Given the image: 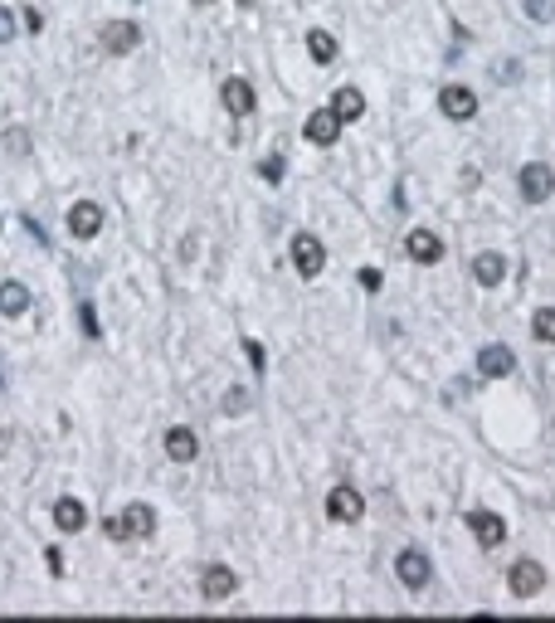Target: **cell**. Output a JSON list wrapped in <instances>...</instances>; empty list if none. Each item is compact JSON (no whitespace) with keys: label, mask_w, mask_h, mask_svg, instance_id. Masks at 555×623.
Returning <instances> with one entry per match:
<instances>
[{"label":"cell","mask_w":555,"mask_h":623,"mask_svg":"<svg viewBox=\"0 0 555 623\" xmlns=\"http://www.w3.org/2000/svg\"><path fill=\"white\" fill-rule=\"evenodd\" d=\"M151 531H157V512H151L147 502H132V506H122L117 516L102 522V536H108V541H141V536H151Z\"/></svg>","instance_id":"1"},{"label":"cell","mask_w":555,"mask_h":623,"mask_svg":"<svg viewBox=\"0 0 555 623\" xmlns=\"http://www.w3.org/2000/svg\"><path fill=\"white\" fill-rule=\"evenodd\" d=\"M395 575H399V585L405 589H424L429 579H434V560L424 555V550H399V560H395Z\"/></svg>","instance_id":"2"},{"label":"cell","mask_w":555,"mask_h":623,"mask_svg":"<svg viewBox=\"0 0 555 623\" xmlns=\"http://www.w3.org/2000/svg\"><path fill=\"white\" fill-rule=\"evenodd\" d=\"M551 190H555V175H551L546 161H527V166H521V200L541 205V200H551Z\"/></svg>","instance_id":"3"},{"label":"cell","mask_w":555,"mask_h":623,"mask_svg":"<svg viewBox=\"0 0 555 623\" xmlns=\"http://www.w3.org/2000/svg\"><path fill=\"white\" fill-rule=\"evenodd\" d=\"M507 585H511L517 599H536L541 585H546V570H541L536 560H517V565L507 570Z\"/></svg>","instance_id":"4"},{"label":"cell","mask_w":555,"mask_h":623,"mask_svg":"<svg viewBox=\"0 0 555 623\" xmlns=\"http://www.w3.org/2000/svg\"><path fill=\"white\" fill-rule=\"evenodd\" d=\"M468 531L478 536L482 550H497L502 541H507V522H502L497 512H468Z\"/></svg>","instance_id":"5"},{"label":"cell","mask_w":555,"mask_h":623,"mask_svg":"<svg viewBox=\"0 0 555 623\" xmlns=\"http://www.w3.org/2000/svg\"><path fill=\"white\" fill-rule=\"evenodd\" d=\"M302 137L312 142V147H332V142L342 137V117H336L332 108H317L312 117L302 122Z\"/></svg>","instance_id":"6"},{"label":"cell","mask_w":555,"mask_h":623,"mask_svg":"<svg viewBox=\"0 0 555 623\" xmlns=\"http://www.w3.org/2000/svg\"><path fill=\"white\" fill-rule=\"evenodd\" d=\"M322 263H326V248L317 244L312 234H297V239H293V268H297V273H302V278H317V273H322Z\"/></svg>","instance_id":"7"},{"label":"cell","mask_w":555,"mask_h":623,"mask_svg":"<svg viewBox=\"0 0 555 623\" xmlns=\"http://www.w3.org/2000/svg\"><path fill=\"white\" fill-rule=\"evenodd\" d=\"M361 512H366V497L356 487H332V497H326V516L332 522H361Z\"/></svg>","instance_id":"8"},{"label":"cell","mask_w":555,"mask_h":623,"mask_svg":"<svg viewBox=\"0 0 555 623\" xmlns=\"http://www.w3.org/2000/svg\"><path fill=\"white\" fill-rule=\"evenodd\" d=\"M438 112L454 122H468L472 112H478V98H472V88H462V83H448L444 93H438Z\"/></svg>","instance_id":"9"},{"label":"cell","mask_w":555,"mask_h":623,"mask_svg":"<svg viewBox=\"0 0 555 623\" xmlns=\"http://www.w3.org/2000/svg\"><path fill=\"white\" fill-rule=\"evenodd\" d=\"M478 370H482L487 380H502V376H511V370H517V356H511V346L492 341V346L478 351Z\"/></svg>","instance_id":"10"},{"label":"cell","mask_w":555,"mask_h":623,"mask_svg":"<svg viewBox=\"0 0 555 623\" xmlns=\"http://www.w3.org/2000/svg\"><path fill=\"white\" fill-rule=\"evenodd\" d=\"M141 39V29L132 25V20H112V25H102V49L108 54H132Z\"/></svg>","instance_id":"11"},{"label":"cell","mask_w":555,"mask_h":623,"mask_svg":"<svg viewBox=\"0 0 555 623\" xmlns=\"http://www.w3.org/2000/svg\"><path fill=\"white\" fill-rule=\"evenodd\" d=\"M166 458L171 463H195L200 458V439H195V429H185V424L166 429Z\"/></svg>","instance_id":"12"},{"label":"cell","mask_w":555,"mask_h":623,"mask_svg":"<svg viewBox=\"0 0 555 623\" xmlns=\"http://www.w3.org/2000/svg\"><path fill=\"white\" fill-rule=\"evenodd\" d=\"M405 248H409L414 263H438V258H444V239H438L434 230H409Z\"/></svg>","instance_id":"13"},{"label":"cell","mask_w":555,"mask_h":623,"mask_svg":"<svg viewBox=\"0 0 555 623\" xmlns=\"http://www.w3.org/2000/svg\"><path fill=\"white\" fill-rule=\"evenodd\" d=\"M98 230H102V205L78 200L74 210H68V234H74V239H92Z\"/></svg>","instance_id":"14"},{"label":"cell","mask_w":555,"mask_h":623,"mask_svg":"<svg viewBox=\"0 0 555 623\" xmlns=\"http://www.w3.org/2000/svg\"><path fill=\"white\" fill-rule=\"evenodd\" d=\"M200 589H205V599H229L234 589H239V575H234L229 565H210L200 575Z\"/></svg>","instance_id":"15"},{"label":"cell","mask_w":555,"mask_h":623,"mask_svg":"<svg viewBox=\"0 0 555 623\" xmlns=\"http://www.w3.org/2000/svg\"><path fill=\"white\" fill-rule=\"evenodd\" d=\"M54 526H59V531H84V526H88V506L78 502V497H59V502H54Z\"/></svg>","instance_id":"16"},{"label":"cell","mask_w":555,"mask_h":623,"mask_svg":"<svg viewBox=\"0 0 555 623\" xmlns=\"http://www.w3.org/2000/svg\"><path fill=\"white\" fill-rule=\"evenodd\" d=\"M224 108H229L234 117H249V112H253V88H249V78H224Z\"/></svg>","instance_id":"17"},{"label":"cell","mask_w":555,"mask_h":623,"mask_svg":"<svg viewBox=\"0 0 555 623\" xmlns=\"http://www.w3.org/2000/svg\"><path fill=\"white\" fill-rule=\"evenodd\" d=\"M472 278H478L482 287H497L502 278H507V258L502 254H478L472 258Z\"/></svg>","instance_id":"18"},{"label":"cell","mask_w":555,"mask_h":623,"mask_svg":"<svg viewBox=\"0 0 555 623\" xmlns=\"http://www.w3.org/2000/svg\"><path fill=\"white\" fill-rule=\"evenodd\" d=\"M332 112L342 117V127H346V122H356V117H366V98H361V88H336Z\"/></svg>","instance_id":"19"},{"label":"cell","mask_w":555,"mask_h":623,"mask_svg":"<svg viewBox=\"0 0 555 623\" xmlns=\"http://www.w3.org/2000/svg\"><path fill=\"white\" fill-rule=\"evenodd\" d=\"M29 307V287L25 283H0V317H20Z\"/></svg>","instance_id":"20"},{"label":"cell","mask_w":555,"mask_h":623,"mask_svg":"<svg viewBox=\"0 0 555 623\" xmlns=\"http://www.w3.org/2000/svg\"><path fill=\"white\" fill-rule=\"evenodd\" d=\"M307 54H312L317 64H332V59H336V39L326 35V29H312V35H307Z\"/></svg>","instance_id":"21"},{"label":"cell","mask_w":555,"mask_h":623,"mask_svg":"<svg viewBox=\"0 0 555 623\" xmlns=\"http://www.w3.org/2000/svg\"><path fill=\"white\" fill-rule=\"evenodd\" d=\"M531 336H536V341H555V307H541L536 317H531Z\"/></svg>","instance_id":"22"},{"label":"cell","mask_w":555,"mask_h":623,"mask_svg":"<svg viewBox=\"0 0 555 623\" xmlns=\"http://www.w3.org/2000/svg\"><path fill=\"white\" fill-rule=\"evenodd\" d=\"M244 409H249V390L234 385L229 394H224V414H244Z\"/></svg>","instance_id":"23"},{"label":"cell","mask_w":555,"mask_h":623,"mask_svg":"<svg viewBox=\"0 0 555 623\" xmlns=\"http://www.w3.org/2000/svg\"><path fill=\"white\" fill-rule=\"evenodd\" d=\"M283 171H287L283 156H269V161H259V175H263V181H283Z\"/></svg>","instance_id":"24"},{"label":"cell","mask_w":555,"mask_h":623,"mask_svg":"<svg viewBox=\"0 0 555 623\" xmlns=\"http://www.w3.org/2000/svg\"><path fill=\"white\" fill-rule=\"evenodd\" d=\"M492 74H497V83H511V78L521 74V64H517V59H511V64H507V59H502V64L492 69Z\"/></svg>","instance_id":"25"},{"label":"cell","mask_w":555,"mask_h":623,"mask_svg":"<svg viewBox=\"0 0 555 623\" xmlns=\"http://www.w3.org/2000/svg\"><path fill=\"white\" fill-rule=\"evenodd\" d=\"M380 283H385L380 268H361V287H366V293H380Z\"/></svg>","instance_id":"26"},{"label":"cell","mask_w":555,"mask_h":623,"mask_svg":"<svg viewBox=\"0 0 555 623\" xmlns=\"http://www.w3.org/2000/svg\"><path fill=\"white\" fill-rule=\"evenodd\" d=\"M5 39H15V15L0 5V44H5Z\"/></svg>","instance_id":"27"},{"label":"cell","mask_w":555,"mask_h":623,"mask_svg":"<svg viewBox=\"0 0 555 623\" xmlns=\"http://www.w3.org/2000/svg\"><path fill=\"white\" fill-rule=\"evenodd\" d=\"M244 351H249L253 370H263V366H269V356H263V346H259V341H244Z\"/></svg>","instance_id":"28"},{"label":"cell","mask_w":555,"mask_h":623,"mask_svg":"<svg viewBox=\"0 0 555 623\" xmlns=\"http://www.w3.org/2000/svg\"><path fill=\"white\" fill-rule=\"evenodd\" d=\"M527 15L531 20H551V0H527Z\"/></svg>","instance_id":"29"},{"label":"cell","mask_w":555,"mask_h":623,"mask_svg":"<svg viewBox=\"0 0 555 623\" xmlns=\"http://www.w3.org/2000/svg\"><path fill=\"white\" fill-rule=\"evenodd\" d=\"M78 321H84V331H88V336H98V317H92V307H88V303L78 307Z\"/></svg>","instance_id":"30"},{"label":"cell","mask_w":555,"mask_h":623,"mask_svg":"<svg viewBox=\"0 0 555 623\" xmlns=\"http://www.w3.org/2000/svg\"><path fill=\"white\" fill-rule=\"evenodd\" d=\"M25 29H35V35H39V29H44V10L29 5V10H25Z\"/></svg>","instance_id":"31"},{"label":"cell","mask_w":555,"mask_h":623,"mask_svg":"<svg viewBox=\"0 0 555 623\" xmlns=\"http://www.w3.org/2000/svg\"><path fill=\"white\" fill-rule=\"evenodd\" d=\"M10 151H20V156L29 151V137H25V132H10Z\"/></svg>","instance_id":"32"},{"label":"cell","mask_w":555,"mask_h":623,"mask_svg":"<svg viewBox=\"0 0 555 623\" xmlns=\"http://www.w3.org/2000/svg\"><path fill=\"white\" fill-rule=\"evenodd\" d=\"M0 390H5V370H0Z\"/></svg>","instance_id":"33"},{"label":"cell","mask_w":555,"mask_h":623,"mask_svg":"<svg viewBox=\"0 0 555 623\" xmlns=\"http://www.w3.org/2000/svg\"><path fill=\"white\" fill-rule=\"evenodd\" d=\"M200 5H210V0H200Z\"/></svg>","instance_id":"34"},{"label":"cell","mask_w":555,"mask_h":623,"mask_svg":"<svg viewBox=\"0 0 555 623\" xmlns=\"http://www.w3.org/2000/svg\"><path fill=\"white\" fill-rule=\"evenodd\" d=\"M0 230H5V224H0Z\"/></svg>","instance_id":"35"}]
</instances>
